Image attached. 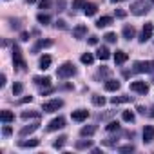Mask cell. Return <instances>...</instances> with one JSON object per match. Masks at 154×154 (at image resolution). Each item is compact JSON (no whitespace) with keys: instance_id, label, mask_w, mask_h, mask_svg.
Returning <instances> with one entry per match:
<instances>
[{"instance_id":"d590c367","label":"cell","mask_w":154,"mask_h":154,"mask_svg":"<svg viewBox=\"0 0 154 154\" xmlns=\"http://www.w3.org/2000/svg\"><path fill=\"white\" fill-rule=\"evenodd\" d=\"M103 38H105V42H109V44H114V42L118 40V36H116V33H107V35H105Z\"/></svg>"},{"instance_id":"ac0fdd59","label":"cell","mask_w":154,"mask_h":154,"mask_svg":"<svg viewBox=\"0 0 154 154\" xmlns=\"http://www.w3.org/2000/svg\"><path fill=\"white\" fill-rule=\"evenodd\" d=\"M0 120H2V123H11V122H15V114L11 111L4 109L2 112H0Z\"/></svg>"},{"instance_id":"ffe728a7","label":"cell","mask_w":154,"mask_h":154,"mask_svg":"<svg viewBox=\"0 0 154 154\" xmlns=\"http://www.w3.org/2000/svg\"><path fill=\"white\" fill-rule=\"evenodd\" d=\"M96 56H98L100 60H109V58H111V51H109L105 45H102V47L96 51Z\"/></svg>"},{"instance_id":"f6af8a7d","label":"cell","mask_w":154,"mask_h":154,"mask_svg":"<svg viewBox=\"0 0 154 154\" xmlns=\"http://www.w3.org/2000/svg\"><path fill=\"white\" fill-rule=\"evenodd\" d=\"M27 102H33V96H26V98L18 100V103H27Z\"/></svg>"},{"instance_id":"d6986e66","label":"cell","mask_w":154,"mask_h":154,"mask_svg":"<svg viewBox=\"0 0 154 154\" xmlns=\"http://www.w3.org/2000/svg\"><path fill=\"white\" fill-rule=\"evenodd\" d=\"M129 102H132V96H127V94H123V96H112L111 98V103H114V105H118V103H129Z\"/></svg>"},{"instance_id":"f1b7e54d","label":"cell","mask_w":154,"mask_h":154,"mask_svg":"<svg viewBox=\"0 0 154 154\" xmlns=\"http://www.w3.org/2000/svg\"><path fill=\"white\" fill-rule=\"evenodd\" d=\"M93 103H94L96 107H103V105H105V98L100 96V94H93Z\"/></svg>"},{"instance_id":"4fadbf2b","label":"cell","mask_w":154,"mask_h":154,"mask_svg":"<svg viewBox=\"0 0 154 154\" xmlns=\"http://www.w3.org/2000/svg\"><path fill=\"white\" fill-rule=\"evenodd\" d=\"M33 84L38 85V87H49L51 85V78H49V76H35Z\"/></svg>"},{"instance_id":"f5cc1de1","label":"cell","mask_w":154,"mask_h":154,"mask_svg":"<svg viewBox=\"0 0 154 154\" xmlns=\"http://www.w3.org/2000/svg\"><path fill=\"white\" fill-rule=\"evenodd\" d=\"M150 4H154V0H150Z\"/></svg>"},{"instance_id":"f546056e","label":"cell","mask_w":154,"mask_h":154,"mask_svg":"<svg viewBox=\"0 0 154 154\" xmlns=\"http://www.w3.org/2000/svg\"><path fill=\"white\" fill-rule=\"evenodd\" d=\"M22 118L24 120H29V118H35L36 120V118H40V112H36V111H24L22 112Z\"/></svg>"},{"instance_id":"83f0119b","label":"cell","mask_w":154,"mask_h":154,"mask_svg":"<svg viewBox=\"0 0 154 154\" xmlns=\"http://www.w3.org/2000/svg\"><path fill=\"white\" fill-rule=\"evenodd\" d=\"M36 20H38V22H40L42 26H47V24L51 22V17H49L47 13H40V15L36 17Z\"/></svg>"},{"instance_id":"bcb514c9","label":"cell","mask_w":154,"mask_h":154,"mask_svg":"<svg viewBox=\"0 0 154 154\" xmlns=\"http://www.w3.org/2000/svg\"><path fill=\"white\" fill-rule=\"evenodd\" d=\"M116 17H118V18H123V17H125V11H123V9H116Z\"/></svg>"},{"instance_id":"5bb4252c","label":"cell","mask_w":154,"mask_h":154,"mask_svg":"<svg viewBox=\"0 0 154 154\" xmlns=\"http://www.w3.org/2000/svg\"><path fill=\"white\" fill-rule=\"evenodd\" d=\"M122 35H123V38L125 40H132L134 36H136V29H134V26H123V29H122Z\"/></svg>"},{"instance_id":"d4e9b609","label":"cell","mask_w":154,"mask_h":154,"mask_svg":"<svg viewBox=\"0 0 154 154\" xmlns=\"http://www.w3.org/2000/svg\"><path fill=\"white\" fill-rule=\"evenodd\" d=\"M94 132H96V127L94 125H85V127L80 129V134L82 136H93Z\"/></svg>"},{"instance_id":"f907efd6","label":"cell","mask_w":154,"mask_h":154,"mask_svg":"<svg viewBox=\"0 0 154 154\" xmlns=\"http://www.w3.org/2000/svg\"><path fill=\"white\" fill-rule=\"evenodd\" d=\"M111 2H112V4H116V2H123V0H111Z\"/></svg>"},{"instance_id":"7dc6e473","label":"cell","mask_w":154,"mask_h":154,"mask_svg":"<svg viewBox=\"0 0 154 154\" xmlns=\"http://www.w3.org/2000/svg\"><path fill=\"white\" fill-rule=\"evenodd\" d=\"M54 26H56V27H60V29H65V22H63V20H58Z\"/></svg>"},{"instance_id":"4316f807","label":"cell","mask_w":154,"mask_h":154,"mask_svg":"<svg viewBox=\"0 0 154 154\" xmlns=\"http://www.w3.org/2000/svg\"><path fill=\"white\" fill-rule=\"evenodd\" d=\"M80 62H82L84 65H91V63L94 62V56H93L91 53H84V54L80 56Z\"/></svg>"},{"instance_id":"5b68a950","label":"cell","mask_w":154,"mask_h":154,"mask_svg":"<svg viewBox=\"0 0 154 154\" xmlns=\"http://www.w3.org/2000/svg\"><path fill=\"white\" fill-rule=\"evenodd\" d=\"M134 72H154V60H145V62H134Z\"/></svg>"},{"instance_id":"277c9868","label":"cell","mask_w":154,"mask_h":154,"mask_svg":"<svg viewBox=\"0 0 154 154\" xmlns=\"http://www.w3.org/2000/svg\"><path fill=\"white\" fill-rule=\"evenodd\" d=\"M62 107H63V100H60V98L47 100V102L42 103V111H44V112H56V111L62 109Z\"/></svg>"},{"instance_id":"7c38bea8","label":"cell","mask_w":154,"mask_h":154,"mask_svg":"<svg viewBox=\"0 0 154 154\" xmlns=\"http://www.w3.org/2000/svg\"><path fill=\"white\" fill-rule=\"evenodd\" d=\"M38 145H40V140H36V138L20 140V141H18V147H22V149H33V147H38Z\"/></svg>"},{"instance_id":"7402d4cb","label":"cell","mask_w":154,"mask_h":154,"mask_svg":"<svg viewBox=\"0 0 154 154\" xmlns=\"http://www.w3.org/2000/svg\"><path fill=\"white\" fill-rule=\"evenodd\" d=\"M38 129V123H31V125H26L20 129V136H27V134H33L35 131Z\"/></svg>"},{"instance_id":"f35d334b","label":"cell","mask_w":154,"mask_h":154,"mask_svg":"<svg viewBox=\"0 0 154 154\" xmlns=\"http://www.w3.org/2000/svg\"><path fill=\"white\" fill-rule=\"evenodd\" d=\"M11 132H13V131H11V127H9V123H4V129H2V134H4V136H11Z\"/></svg>"},{"instance_id":"484cf974","label":"cell","mask_w":154,"mask_h":154,"mask_svg":"<svg viewBox=\"0 0 154 154\" xmlns=\"http://www.w3.org/2000/svg\"><path fill=\"white\" fill-rule=\"evenodd\" d=\"M51 45H53L51 40H38V44L33 47V53H36L38 49H44V47H51Z\"/></svg>"},{"instance_id":"7bdbcfd3","label":"cell","mask_w":154,"mask_h":154,"mask_svg":"<svg viewBox=\"0 0 154 154\" xmlns=\"http://www.w3.org/2000/svg\"><path fill=\"white\" fill-rule=\"evenodd\" d=\"M20 40L27 42V40H29V33H27V31H22V33H20Z\"/></svg>"},{"instance_id":"30bf717a","label":"cell","mask_w":154,"mask_h":154,"mask_svg":"<svg viewBox=\"0 0 154 154\" xmlns=\"http://www.w3.org/2000/svg\"><path fill=\"white\" fill-rule=\"evenodd\" d=\"M71 118L74 122H85L89 118V111H85V109H76V111H72Z\"/></svg>"},{"instance_id":"cb8c5ba5","label":"cell","mask_w":154,"mask_h":154,"mask_svg":"<svg viewBox=\"0 0 154 154\" xmlns=\"http://www.w3.org/2000/svg\"><path fill=\"white\" fill-rule=\"evenodd\" d=\"M122 120H123V122H127V123H134L136 116H134V112H132V111H123V112H122Z\"/></svg>"},{"instance_id":"3957f363","label":"cell","mask_w":154,"mask_h":154,"mask_svg":"<svg viewBox=\"0 0 154 154\" xmlns=\"http://www.w3.org/2000/svg\"><path fill=\"white\" fill-rule=\"evenodd\" d=\"M13 65L18 71H26V60L22 56V51L18 45H13Z\"/></svg>"},{"instance_id":"8fae6325","label":"cell","mask_w":154,"mask_h":154,"mask_svg":"<svg viewBox=\"0 0 154 154\" xmlns=\"http://www.w3.org/2000/svg\"><path fill=\"white\" fill-rule=\"evenodd\" d=\"M141 136H143V141H145V143H152V141H154V127H152V125H145Z\"/></svg>"},{"instance_id":"c3c4849f","label":"cell","mask_w":154,"mask_h":154,"mask_svg":"<svg viewBox=\"0 0 154 154\" xmlns=\"http://www.w3.org/2000/svg\"><path fill=\"white\" fill-rule=\"evenodd\" d=\"M4 85H6V74L0 76V87H4Z\"/></svg>"},{"instance_id":"ee69618b","label":"cell","mask_w":154,"mask_h":154,"mask_svg":"<svg viewBox=\"0 0 154 154\" xmlns=\"http://www.w3.org/2000/svg\"><path fill=\"white\" fill-rule=\"evenodd\" d=\"M11 27L13 29H20V22L18 20H11Z\"/></svg>"},{"instance_id":"d6a6232c","label":"cell","mask_w":154,"mask_h":154,"mask_svg":"<svg viewBox=\"0 0 154 154\" xmlns=\"http://www.w3.org/2000/svg\"><path fill=\"white\" fill-rule=\"evenodd\" d=\"M85 0H72V9H84L85 8Z\"/></svg>"},{"instance_id":"6da1fadb","label":"cell","mask_w":154,"mask_h":154,"mask_svg":"<svg viewBox=\"0 0 154 154\" xmlns=\"http://www.w3.org/2000/svg\"><path fill=\"white\" fill-rule=\"evenodd\" d=\"M150 9H152V4L147 2V0H136V2L131 4V13L136 15V17H143V15H147Z\"/></svg>"},{"instance_id":"60d3db41","label":"cell","mask_w":154,"mask_h":154,"mask_svg":"<svg viewBox=\"0 0 154 154\" xmlns=\"http://www.w3.org/2000/svg\"><path fill=\"white\" fill-rule=\"evenodd\" d=\"M107 74H109V69L103 67V69H100V71L96 72V78H100V76H107Z\"/></svg>"},{"instance_id":"4dcf8cb0","label":"cell","mask_w":154,"mask_h":154,"mask_svg":"<svg viewBox=\"0 0 154 154\" xmlns=\"http://www.w3.org/2000/svg\"><path fill=\"white\" fill-rule=\"evenodd\" d=\"M105 131H107V132H114V131L118 132V131H120V123H118V122H109V123L105 125Z\"/></svg>"},{"instance_id":"e0dca14e","label":"cell","mask_w":154,"mask_h":154,"mask_svg":"<svg viewBox=\"0 0 154 154\" xmlns=\"http://www.w3.org/2000/svg\"><path fill=\"white\" fill-rule=\"evenodd\" d=\"M103 87H105V91H109V93H114V91H118V89L122 87V84H120L118 80H107Z\"/></svg>"},{"instance_id":"8d00e7d4","label":"cell","mask_w":154,"mask_h":154,"mask_svg":"<svg viewBox=\"0 0 154 154\" xmlns=\"http://www.w3.org/2000/svg\"><path fill=\"white\" fill-rule=\"evenodd\" d=\"M118 150H120V152H134V150H136V147H134L132 143H129V145H123V147H120Z\"/></svg>"},{"instance_id":"e575fe53","label":"cell","mask_w":154,"mask_h":154,"mask_svg":"<svg viewBox=\"0 0 154 154\" xmlns=\"http://www.w3.org/2000/svg\"><path fill=\"white\" fill-rule=\"evenodd\" d=\"M93 147V141L87 140V141H78L76 143V149H91Z\"/></svg>"},{"instance_id":"7a4b0ae2","label":"cell","mask_w":154,"mask_h":154,"mask_svg":"<svg viewBox=\"0 0 154 154\" xmlns=\"http://www.w3.org/2000/svg\"><path fill=\"white\" fill-rule=\"evenodd\" d=\"M74 74H76V67H74L71 62H65V63H62V65L56 69V76H58V78H62V80L72 78Z\"/></svg>"},{"instance_id":"9a60e30c","label":"cell","mask_w":154,"mask_h":154,"mask_svg":"<svg viewBox=\"0 0 154 154\" xmlns=\"http://www.w3.org/2000/svg\"><path fill=\"white\" fill-rule=\"evenodd\" d=\"M111 24H112V17H109V15H103V17H100V18L96 20V27H98V29L107 27V26H111Z\"/></svg>"},{"instance_id":"8992f818","label":"cell","mask_w":154,"mask_h":154,"mask_svg":"<svg viewBox=\"0 0 154 154\" xmlns=\"http://www.w3.org/2000/svg\"><path fill=\"white\" fill-rule=\"evenodd\" d=\"M152 31H154V26H152V22H147V24L143 26V29H141V35H140V42H141V44L149 42V40L152 38Z\"/></svg>"},{"instance_id":"603a6c76","label":"cell","mask_w":154,"mask_h":154,"mask_svg":"<svg viewBox=\"0 0 154 154\" xmlns=\"http://www.w3.org/2000/svg\"><path fill=\"white\" fill-rule=\"evenodd\" d=\"M96 11H98V8H96V4H93V2H87V4H85V8H84V13H85L87 17L96 15Z\"/></svg>"},{"instance_id":"b9f144b4","label":"cell","mask_w":154,"mask_h":154,"mask_svg":"<svg viewBox=\"0 0 154 154\" xmlns=\"http://www.w3.org/2000/svg\"><path fill=\"white\" fill-rule=\"evenodd\" d=\"M87 44H89V45H96V44H98V36H89V38H87Z\"/></svg>"},{"instance_id":"681fc988","label":"cell","mask_w":154,"mask_h":154,"mask_svg":"<svg viewBox=\"0 0 154 154\" xmlns=\"http://www.w3.org/2000/svg\"><path fill=\"white\" fill-rule=\"evenodd\" d=\"M26 2H27V4H35V2H36V0H26Z\"/></svg>"},{"instance_id":"1f68e13d","label":"cell","mask_w":154,"mask_h":154,"mask_svg":"<svg viewBox=\"0 0 154 154\" xmlns=\"http://www.w3.org/2000/svg\"><path fill=\"white\" fill-rule=\"evenodd\" d=\"M65 140H67L65 136H58V138H56V141L53 143V147H54V149H58V150H60V149H63V145H65Z\"/></svg>"},{"instance_id":"74e56055","label":"cell","mask_w":154,"mask_h":154,"mask_svg":"<svg viewBox=\"0 0 154 154\" xmlns=\"http://www.w3.org/2000/svg\"><path fill=\"white\" fill-rule=\"evenodd\" d=\"M40 9H49L51 8V0H40Z\"/></svg>"},{"instance_id":"9c48e42d","label":"cell","mask_w":154,"mask_h":154,"mask_svg":"<svg viewBox=\"0 0 154 154\" xmlns=\"http://www.w3.org/2000/svg\"><path fill=\"white\" fill-rule=\"evenodd\" d=\"M72 36H74L76 40H84V38L87 36V26H84V24L76 26V27L72 29Z\"/></svg>"},{"instance_id":"836d02e7","label":"cell","mask_w":154,"mask_h":154,"mask_svg":"<svg viewBox=\"0 0 154 154\" xmlns=\"http://www.w3.org/2000/svg\"><path fill=\"white\" fill-rule=\"evenodd\" d=\"M22 91H24V85H22L20 82H15V85H13V94L18 96V94H22Z\"/></svg>"},{"instance_id":"52a82bcc","label":"cell","mask_w":154,"mask_h":154,"mask_svg":"<svg viewBox=\"0 0 154 154\" xmlns=\"http://www.w3.org/2000/svg\"><path fill=\"white\" fill-rule=\"evenodd\" d=\"M131 91L132 93H136V94H147L149 93V85L145 84V82H141V80H136V82H132L131 84Z\"/></svg>"},{"instance_id":"44dd1931","label":"cell","mask_w":154,"mask_h":154,"mask_svg":"<svg viewBox=\"0 0 154 154\" xmlns=\"http://www.w3.org/2000/svg\"><path fill=\"white\" fill-rule=\"evenodd\" d=\"M127 58H129V56H127V53H125V51H116V53H114V62H116L118 65L125 63V62H127Z\"/></svg>"},{"instance_id":"ab89813d","label":"cell","mask_w":154,"mask_h":154,"mask_svg":"<svg viewBox=\"0 0 154 154\" xmlns=\"http://www.w3.org/2000/svg\"><path fill=\"white\" fill-rule=\"evenodd\" d=\"M56 8H58V11H63L65 9V0H56Z\"/></svg>"},{"instance_id":"ba28073f","label":"cell","mask_w":154,"mask_h":154,"mask_svg":"<svg viewBox=\"0 0 154 154\" xmlns=\"http://www.w3.org/2000/svg\"><path fill=\"white\" fill-rule=\"evenodd\" d=\"M63 127H65V118H63V116H58V118H54V120H51V122H49V125H47V131L54 132V131H58V129H63Z\"/></svg>"},{"instance_id":"816d5d0a","label":"cell","mask_w":154,"mask_h":154,"mask_svg":"<svg viewBox=\"0 0 154 154\" xmlns=\"http://www.w3.org/2000/svg\"><path fill=\"white\" fill-rule=\"evenodd\" d=\"M150 116H152V118H154V107H152V109H150Z\"/></svg>"},{"instance_id":"2e32d148","label":"cell","mask_w":154,"mask_h":154,"mask_svg":"<svg viewBox=\"0 0 154 154\" xmlns=\"http://www.w3.org/2000/svg\"><path fill=\"white\" fill-rule=\"evenodd\" d=\"M51 62H53V58H51L49 54H44V56L40 58V62H38V67H40L42 71H47V69L51 67Z\"/></svg>"}]
</instances>
